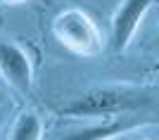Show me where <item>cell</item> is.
I'll use <instances>...</instances> for the list:
<instances>
[{
    "label": "cell",
    "instance_id": "cell-6",
    "mask_svg": "<svg viewBox=\"0 0 159 140\" xmlns=\"http://www.w3.org/2000/svg\"><path fill=\"white\" fill-rule=\"evenodd\" d=\"M43 135V126H40V119L33 112L21 114L17 124L12 126V133H10V140H40Z\"/></svg>",
    "mask_w": 159,
    "mask_h": 140
},
{
    "label": "cell",
    "instance_id": "cell-1",
    "mask_svg": "<svg viewBox=\"0 0 159 140\" xmlns=\"http://www.w3.org/2000/svg\"><path fill=\"white\" fill-rule=\"evenodd\" d=\"M52 34L66 50L81 57H95L102 52V36L95 21L81 10H64L55 17Z\"/></svg>",
    "mask_w": 159,
    "mask_h": 140
},
{
    "label": "cell",
    "instance_id": "cell-2",
    "mask_svg": "<svg viewBox=\"0 0 159 140\" xmlns=\"http://www.w3.org/2000/svg\"><path fill=\"white\" fill-rule=\"evenodd\" d=\"M143 105H150L147 95H140L135 90H121V88H105V90H90V93L76 97L62 109V114L66 116H109V114Z\"/></svg>",
    "mask_w": 159,
    "mask_h": 140
},
{
    "label": "cell",
    "instance_id": "cell-5",
    "mask_svg": "<svg viewBox=\"0 0 159 140\" xmlns=\"http://www.w3.org/2000/svg\"><path fill=\"white\" fill-rule=\"evenodd\" d=\"M131 124L128 121H107L102 126H93V128H86V131H79V133H71V135H64L60 140H105V138H112V135H119L124 131H128Z\"/></svg>",
    "mask_w": 159,
    "mask_h": 140
},
{
    "label": "cell",
    "instance_id": "cell-4",
    "mask_svg": "<svg viewBox=\"0 0 159 140\" xmlns=\"http://www.w3.org/2000/svg\"><path fill=\"white\" fill-rule=\"evenodd\" d=\"M154 0H124V5L116 10L112 19V43L114 50H126L128 43L133 40L135 31H138L140 21L145 19L147 10L152 7Z\"/></svg>",
    "mask_w": 159,
    "mask_h": 140
},
{
    "label": "cell",
    "instance_id": "cell-3",
    "mask_svg": "<svg viewBox=\"0 0 159 140\" xmlns=\"http://www.w3.org/2000/svg\"><path fill=\"white\" fill-rule=\"evenodd\" d=\"M0 76L17 93H29L33 83V69L29 55L17 43H0Z\"/></svg>",
    "mask_w": 159,
    "mask_h": 140
},
{
    "label": "cell",
    "instance_id": "cell-7",
    "mask_svg": "<svg viewBox=\"0 0 159 140\" xmlns=\"http://www.w3.org/2000/svg\"><path fill=\"white\" fill-rule=\"evenodd\" d=\"M5 2H10V5H17V2H24V0H5Z\"/></svg>",
    "mask_w": 159,
    "mask_h": 140
}]
</instances>
